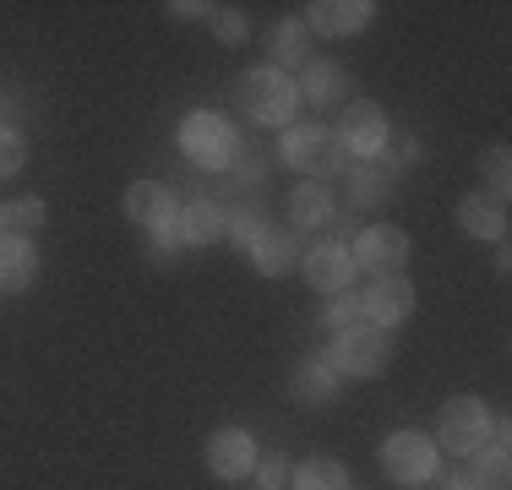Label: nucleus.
Returning a JSON list of instances; mask_svg holds the SVG:
<instances>
[{"label":"nucleus","mask_w":512,"mask_h":490,"mask_svg":"<svg viewBox=\"0 0 512 490\" xmlns=\"http://www.w3.org/2000/svg\"><path fill=\"white\" fill-rule=\"evenodd\" d=\"M240 104H246V115L256 120V126H289L300 93H295V82H289V71L251 66L246 77H240Z\"/></svg>","instance_id":"1"},{"label":"nucleus","mask_w":512,"mask_h":490,"mask_svg":"<svg viewBox=\"0 0 512 490\" xmlns=\"http://www.w3.org/2000/svg\"><path fill=\"white\" fill-rule=\"evenodd\" d=\"M180 147H186V158L202 164V169H229L235 153H240V137H235V126H229L224 115L197 109V115H186V126H180Z\"/></svg>","instance_id":"2"},{"label":"nucleus","mask_w":512,"mask_h":490,"mask_svg":"<svg viewBox=\"0 0 512 490\" xmlns=\"http://www.w3.org/2000/svg\"><path fill=\"white\" fill-rule=\"evenodd\" d=\"M284 164L311 180H333L349 164V153L327 126H295V131H284Z\"/></svg>","instance_id":"3"},{"label":"nucleus","mask_w":512,"mask_h":490,"mask_svg":"<svg viewBox=\"0 0 512 490\" xmlns=\"http://www.w3.org/2000/svg\"><path fill=\"white\" fill-rule=\"evenodd\" d=\"M393 349H387V333L376 327H349V333H333V349H327V365L338 376H382Z\"/></svg>","instance_id":"4"},{"label":"nucleus","mask_w":512,"mask_h":490,"mask_svg":"<svg viewBox=\"0 0 512 490\" xmlns=\"http://www.w3.org/2000/svg\"><path fill=\"white\" fill-rule=\"evenodd\" d=\"M436 441L447 452H458V458H474L491 441V409L480 398H453L442 409V420H436Z\"/></svg>","instance_id":"5"},{"label":"nucleus","mask_w":512,"mask_h":490,"mask_svg":"<svg viewBox=\"0 0 512 490\" xmlns=\"http://www.w3.org/2000/svg\"><path fill=\"white\" fill-rule=\"evenodd\" d=\"M382 469L393 474L398 485H425L436 480V441L420 431H393L382 441Z\"/></svg>","instance_id":"6"},{"label":"nucleus","mask_w":512,"mask_h":490,"mask_svg":"<svg viewBox=\"0 0 512 490\" xmlns=\"http://www.w3.org/2000/svg\"><path fill=\"white\" fill-rule=\"evenodd\" d=\"M409 311H414V284H409L404 273L371 278V289H365V300H360V316H371L376 333H387V327L409 322Z\"/></svg>","instance_id":"7"},{"label":"nucleus","mask_w":512,"mask_h":490,"mask_svg":"<svg viewBox=\"0 0 512 490\" xmlns=\"http://www.w3.org/2000/svg\"><path fill=\"white\" fill-rule=\"evenodd\" d=\"M338 142H344V153L349 158H382L387 153V115H382V104H349L344 109V126L333 131Z\"/></svg>","instance_id":"8"},{"label":"nucleus","mask_w":512,"mask_h":490,"mask_svg":"<svg viewBox=\"0 0 512 490\" xmlns=\"http://www.w3.org/2000/svg\"><path fill=\"white\" fill-rule=\"evenodd\" d=\"M349 256H355V267H371L376 278L398 273V267L409 262V235L398 224H371V229H360V240L349 245Z\"/></svg>","instance_id":"9"},{"label":"nucleus","mask_w":512,"mask_h":490,"mask_svg":"<svg viewBox=\"0 0 512 490\" xmlns=\"http://www.w3.org/2000/svg\"><path fill=\"white\" fill-rule=\"evenodd\" d=\"M207 469H213V480H246L256 469V441L240 431V425L213 431L207 436Z\"/></svg>","instance_id":"10"},{"label":"nucleus","mask_w":512,"mask_h":490,"mask_svg":"<svg viewBox=\"0 0 512 490\" xmlns=\"http://www.w3.org/2000/svg\"><path fill=\"white\" fill-rule=\"evenodd\" d=\"M306 284L322 289V294H349L355 284V256H349V245L338 240H322L306 251Z\"/></svg>","instance_id":"11"},{"label":"nucleus","mask_w":512,"mask_h":490,"mask_svg":"<svg viewBox=\"0 0 512 490\" xmlns=\"http://www.w3.org/2000/svg\"><path fill=\"white\" fill-rule=\"evenodd\" d=\"M371 0H316L306 11V28L322 33V39H349V33H360L365 22H371Z\"/></svg>","instance_id":"12"},{"label":"nucleus","mask_w":512,"mask_h":490,"mask_svg":"<svg viewBox=\"0 0 512 490\" xmlns=\"http://www.w3.org/2000/svg\"><path fill=\"white\" fill-rule=\"evenodd\" d=\"M295 93L306 98V104H316V109H333V104H344V98H349V71L333 66V60H306V66H300Z\"/></svg>","instance_id":"13"},{"label":"nucleus","mask_w":512,"mask_h":490,"mask_svg":"<svg viewBox=\"0 0 512 490\" xmlns=\"http://www.w3.org/2000/svg\"><path fill=\"white\" fill-rule=\"evenodd\" d=\"M126 218L158 235V229L175 224V196H169V186H158V180H137L126 191Z\"/></svg>","instance_id":"14"},{"label":"nucleus","mask_w":512,"mask_h":490,"mask_svg":"<svg viewBox=\"0 0 512 490\" xmlns=\"http://www.w3.org/2000/svg\"><path fill=\"white\" fill-rule=\"evenodd\" d=\"M393 175H398V169L387 164V153L349 164V202H355V207H382L387 196H393Z\"/></svg>","instance_id":"15"},{"label":"nucleus","mask_w":512,"mask_h":490,"mask_svg":"<svg viewBox=\"0 0 512 490\" xmlns=\"http://www.w3.org/2000/svg\"><path fill=\"white\" fill-rule=\"evenodd\" d=\"M39 273V245L28 235H0V289L6 294H22Z\"/></svg>","instance_id":"16"},{"label":"nucleus","mask_w":512,"mask_h":490,"mask_svg":"<svg viewBox=\"0 0 512 490\" xmlns=\"http://www.w3.org/2000/svg\"><path fill=\"white\" fill-rule=\"evenodd\" d=\"M458 224H463V235L469 240H502L507 235V207L496 202V196H463L458 202Z\"/></svg>","instance_id":"17"},{"label":"nucleus","mask_w":512,"mask_h":490,"mask_svg":"<svg viewBox=\"0 0 512 490\" xmlns=\"http://www.w3.org/2000/svg\"><path fill=\"white\" fill-rule=\"evenodd\" d=\"M175 235H180V245H213L218 235H224V207H218V202H191V207H180Z\"/></svg>","instance_id":"18"},{"label":"nucleus","mask_w":512,"mask_h":490,"mask_svg":"<svg viewBox=\"0 0 512 490\" xmlns=\"http://www.w3.org/2000/svg\"><path fill=\"white\" fill-rule=\"evenodd\" d=\"M289 392H295L300 403H333L338 371L327 360H306V365H295V376H289Z\"/></svg>","instance_id":"19"},{"label":"nucleus","mask_w":512,"mask_h":490,"mask_svg":"<svg viewBox=\"0 0 512 490\" xmlns=\"http://www.w3.org/2000/svg\"><path fill=\"white\" fill-rule=\"evenodd\" d=\"M295 256H300L295 235H273V229L251 245V262H256V273H262V278H284L289 267H295Z\"/></svg>","instance_id":"20"},{"label":"nucleus","mask_w":512,"mask_h":490,"mask_svg":"<svg viewBox=\"0 0 512 490\" xmlns=\"http://www.w3.org/2000/svg\"><path fill=\"white\" fill-rule=\"evenodd\" d=\"M289 485L295 490H349V469L338 458H306L289 469Z\"/></svg>","instance_id":"21"},{"label":"nucleus","mask_w":512,"mask_h":490,"mask_svg":"<svg viewBox=\"0 0 512 490\" xmlns=\"http://www.w3.org/2000/svg\"><path fill=\"white\" fill-rule=\"evenodd\" d=\"M333 218V196L327 186H295L289 191V224L295 229H322Z\"/></svg>","instance_id":"22"},{"label":"nucleus","mask_w":512,"mask_h":490,"mask_svg":"<svg viewBox=\"0 0 512 490\" xmlns=\"http://www.w3.org/2000/svg\"><path fill=\"white\" fill-rule=\"evenodd\" d=\"M273 55L284 60V66H306V55H311V28L300 17H284L273 28Z\"/></svg>","instance_id":"23"},{"label":"nucleus","mask_w":512,"mask_h":490,"mask_svg":"<svg viewBox=\"0 0 512 490\" xmlns=\"http://www.w3.org/2000/svg\"><path fill=\"white\" fill-rule=\"evenodd\" d=\"M469 485L474 490H507L512 485V469H507V452L491 447V452H474V469H469Z\"/></svg>","instance_id":"24"},{"label":"nucleus","mask_w":512,"mask_h":490,"mask_svg":"<svg viewBox=\"0 0 512 490\" xmlns=\"http://www.w3.org/2000/svg\"><path fill=\"white\" fill-rule=\"evenodd\" d=\"M229 180H235L240 191H251V186H262L267 180V158L262 153H251L246 142H240V153H235V164H229Z\"/></svg>","instance_id":"25"},{"label":"nucleus","mask_w":512,"mask_h":490,"mask_svg":"<svg viewBox=\"0 0 512 490\" xmlns=\"http://www.w3.org/2000/svg\"><path fill=\"white\" fill-rule=\"evenodd\" d=\"M224 235L235 240V245H246V251H251V245L267 235V224L251 213V207H240V213H224Z\"/></svg>","instance_id":"26"},{"label":"nucleus","mask_w":512,"mask_h":490,"mask_svg":"<svg viewBox=\"0 0 512 490\" xmlns=\"http://www.w3.org/2000/svg\"><path fill=\"white\" fill-rule=\"evenodd\" d=\"M322 327L327 333H349V327H360V300L355 294H333V305L322 311Z\"/></svg>","instance_id":"27"},{"label":"nucleus","mask_w":512,"mask_h":490,"mask_svg":"<svg viewBox=\"0 0 512 490\" xmlns=\"http://www.w3.org/2000/svg\"><path fill=\"white\" fill-rule=\"evenodd\" d=\"M28 164V147H22V131L17 126H0V175H17Z\"/></svg>","instance_id":"28"},{"label":"nucleus","mask_w":512,"mask_h":490,"mask_svg":"<svg viewBox=\"0 0 512 490\" xmlns=\"http://www.w3.org/2000/svg\"><path fill=\"white\" fill-rule=\"evenodd\" d=\"M485 180H491L496 202H502V196H507V180H512V158H507V147H491V153H485Z\"/></svg>","instance_id":"29"},{"label":"nucleus","mask_w":512,"mask_h":490,"mask_svg":"<svg viewBox=\"0 0 512 490\" xmlns=\"http://www.w3.org/2000/svg\"><path fill=\"white\" fill-rule=\"evenodd\" d=\"M6 224L39 229V224H44V202H39V196H22V202H11V207H6Z\"/></svg>","instance_id":"30"},{"label":"nucleus","mask_w":512,"mask_h":490,"mask_svg":"<svg viewBox=\"0 0 512 490\" xmlns=\"http://www.w3.org/2000/svg\"><path fill=\"white\" fill-rule=\"evenodd\" d=\"M289 469H295V463H289L284 452H267V458H262V490H284Z\"/></svg>","instance_id":"31"},{"label":"nucleus","mask_w":512,"mask_h":490,"mask_svg":"<svg viewBox=\"0 0 512 490\" xmlns=\"http://www.w3.org/2000/svg\"><path fill=\"white\" fill-rule=\"evenodd\" d=\"M213 33H218V39H224V44H246V17H240V11H218V17H213Z\"/></svg>","instance_id":"32"},{"label":"nucleus","mask_w":512,"mask_h":490,"mask_svg":"<svg viewBox=\"0 0 512 490\" xmlns=\"http://www.w3.org/2000/svg\"><path fill=\"white\" fill-rule=\"evenodd\" d=\"M175 251H180V235H175V224H169V229H158V235H153V256H158V262H169Z\"/></svg>","instance_id":"33"},{"label":"nucleus","mask_w":512,"mask_h":490,"mask_svg":"<svg viewBox=\"0 0 512 490\" xmlns=\"http://www.w3.org/2000/svg\"><path fill=\"white\" fill-rule=\"evenodd\" d=\"M169 11H175L180 22H197V17H207V11H213V6H202V0H175V6H169Z\"/></svg>","instance_id":"34"},{"label":"nucleus","mask_w":512,"mask_h":490,"mask_svg":"<svg viewBox=\"0 0 512 490\" xmlns=\"http://www.w3.org/2000/svg\"><path fill=\"white\" fill-rule=\"evenodd\" d=\"M414 158H420V142H414V137H398V158L387 153V164L398 169V164H414Z\"/></svg>","instance_id":"35"},{"label":"nucleus","mask_w":512,"mask_h":490,"mask_svg":"<svg viewBox=\"0 0 512 490\" xmlns=\"http://www.w3.org/2000/svg\"><path fill=\"white\" fill-rule=\"evenodd\" d=\"M442 490H474V485H469V474H447Z\"/></svg>","instance_id":"36"},{"label":"nucleus","mask_w":512,"mask_h":490,"mask_svg":"<svg viewBox=\"0 0 512 490\" xmlns=\"http://www.w3.org/2000/svg\"><path fill=\"white\" fill-rule=\"evenodd\" d=\"M0 229H6V207H0Z\"/></svg>","instance_id":"37"}]
</instances>
